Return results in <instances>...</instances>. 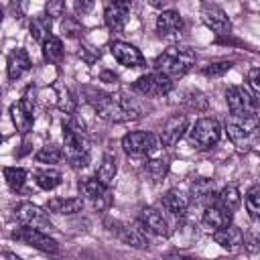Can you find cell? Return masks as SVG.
Segmentation results:
<instances>
[{
  "instance_id": "33",
  "label": "cell",
  "mask_w": 260,
  "mask_h": 260,
  "mask_svg": "<svg viewBox=\"0 0 260 260\" xmlns=\"http://www.w3.org/2000/svg\"><path fill=\"white\" fill-rule=\"evenodd\" d=\"M63 150L57 146V144H45L37 154H35V160L37 162H43V165H55L63 158Z\"/></svg>"
},
{
  "instance_id": "7",
  "label": "cell",
  "mask_w": 260,
  "mask_h": 260,
  "mask_svg": "<svg viewBox=\"0 0 260 260\" xmlns=\"http://www.w3.org/2000/svg\"><path fill=\"white\" fill-rule=\"evenodd\" d=\"M225 104L234 116H258V100L250 87L232 85L225 91Z\"/></svg>"
},
{
  "instance_id": "8",
  "label": "cell",
  "mask_w": 260,
  "mask_h": 260,
  "mask_svg": "<svg viewBox=\"0 0 260 260\" xmlns=\"http://www.w3.org/2000/svg\"><path fill=\"white\" fill-rule=\"evenodd\" d=\"M173 85H175L173 79H169L167 75H162L158 71H150L146 75H140L132 83V89L146 98H162L173 91Z\"/></svg>"
},
{
  "instance_id": "24",
  "label": "cell",
  "mask_w": 260,
  "mask_h": 260,
  "mask_svg": "<svg viewBox=\"0 0 260 260\" xmlns=\"http://www.w3.org/2000/svg\"><path fill=\"white\" fill-rule=\"evenodd\" d=\"M6 69H8V77L10 79H18L24 71L30 69V57L24 49H14L10 55H8V61H6Z\"/></svg>"
},
{
  "instance_id": "41",
  "label": "cell",
  "mask_w": 260,
  "mask_h": 260,
  "mask_svg": "<svg viewBox=\"0 0 260 260\" xmlns=\"http://www.w3.org/2000/svg\"><path fill=\"white\" fill-rule=\"evenodd\" d=\"M63 10H65V4H63V2H51V4H47V14H49L51 18H53V16H61Z\"/></svg>"
},
{
  "instance_id": "25",
  "label": "cell",
  "mask_w": 260,
  "mask_h": 260,
  "mask_svg": "<svg viewBox=\"0 0 260 260\" xmlns=\"http://www.w3.org/2000/svg\"><path fill=\"white\" fill-rule=\"evenodd\" d=\"M10 118L20 134H28L32 128V112H28L20 102H14L10 106Z\"/></svg>"
},
{
  "instance_id": "44",
  "label": "cell",
  "mask_w": 260,
  "mask_h": 260,
  "mask_svg": "<svg viewBox=\"0 0 260 260\" xmlns=\"http://www.w3.org/2000/svg\"><path fill=\"white\" fill-rule=\"evenodd\" d=\"M165 260H197V258H191V256H183V254H169Z\"/></svg>"
},
{
  "instance_id": "1",
  "label": "cell",
  "mask_w": 260,
  "mask_h": 260,
  "mask_svg": "<svg viewBox=\"0 0 260 260\" xmlns=\"http://www.w3.org/2000/svg\"><path fill=\"white\" fill-rule=\"evenodd\" d=\"M85 100L91 104V108L95 110V114L102 120L108 122H130V120H138L140 118V106L134 98H128L124 93H106V91H98V89H89L85 87Z\"/></svg>"
},
{
  "instance_id": "9",
  "label": "cell",
  "mask_w": 260,
  "mask_h": 260,
  "mask_svg": "<svg viewBox=\"0 0 260 260\" xmlns=\"http://www.w3.org/2000/svg\"><path fill=\"white\" fill-rule=\"evenodd\" d=\"M77 189H79V197L83 201H87L89 205H93L95 209L104 211L112 205V195H110V189L106 185H102L95 177H85L77 183Z\"/></svg>"
},
{
  "instance_id": "2",
  "label": "cell",
  "mask_w": 260,
  "mask_h": 260,
  "mask_svg": "<svg viewBox=\"0 0 260 260\" xmlns=\"http://www.w3.org/2000/svg\"><path fill=\"white\" fill-rule=\"evenodd\" d=\"M63 154L71 169H83L89 162V138L75 114L63 122Z\"/></svg>"
},
{
  "instance_id": "43",
  "label": "cell",
  "mask_w": 260,
  "mask_h": 260,
  "mask_svg": "<svg viewBox=\"0 0 260 260\" xmlns=\"http://www.w3.org/2000/svg\"><path fill=\"white\" fill-rule=\"evenodd\" d=\"M100 79H102V81H106V83H116L118 75H116V73H110V71H102Z\"/></svg>"
},
{
  "instance_id": "35",
  "label": "cell",
  "mask_w": 260,
  "mask_h": 260,
  "mask_svg": "<svg viewBox=\"0 0 260 260\" xmlns=\"http://www.w3.org/2000/svg\"><path fill=\"white\" fill-rule=\"evenodd\" d=\"M232 61H215V63H209L203 67V75L205 77H221L223 73H228L232 69Z\"/></svg>"
},
{
  "instance_id": "6",
  "label": "cell",
  "mask_w": 260,
  "mask_h": 260,
  "mask_svg": "<svg viewBox=\"0 0 260 260\" xmlns=\"http://www.w3.org/2000/svg\"><path fill=\"white\" fill-rule=\"evenodd\" d=\"M221 138V126L213 118H199L189 130V144L197 150H211Z\"/></svg>"
},
{
  "instance_id": "21",
  "label": "cell",
  "mask_w": 260,
  "mask_h": 260,
  "mask_svg": "<svg viewBox=\"0 0 260 260\" xmlns=\"http://www.w3.org/2000/svg\"><path fill=\"white\" fill-rule=\"evenodd\" d=\"M213 240H215V244H219L228 252H240L244 248V232L234 223L223 228V230L213 232Z\"/></svg>"
},
{
  "instance_id": "19",
  "label": "cell",
  "mask_w": 260,
  "mask_h": 260,
  "mask_svg": "<svg viewBox=\"0 0 260 260\" xmlns=\"http://www.w3.org/2000/svg\"><path fill=\"white\" fill-rule=\"evenodd\" d=\"M191 201L201 205L203 209L217 203V193H215V185L211 179L207 177H197L191 183Z\"/></svg>"
},
{
  "instance_id": "39",
  "label": "cell",
  "mask_w": 260,
  "mask_h": 260,
  "mask_svg": "<svg viewBox=\"0 0 260 260\" xmlns=\"http://www.w3.org/2000/svg\"><path fill=\"white\" fill-rule=\"evenodd\" d=\"M187 102H189V106L195 108V110H205V108H207V98H205L203 93H199V91H191L189 98H187Z\"/></svg>"
},
{
  "instance_id": "28",
  "label": "cell",
  "mask_w": 260,
  "mask_h": 260,
  "mask_svg": "<svg viewBox=\"0 0 260 260\" xmlns=\"http://www.w3.org/2000/svg\"><path fill=\"white\" fill-rule=\"evenodd\" d=\"M51 24H53V18H51L49 14H43V16L32 18V20H30V26H28L30 37L43 45L49 37H53V35H51Z\"/></svg>"
},
{
  "instance_id": "32",
  "label": "cell",
  "mask_w": 260,
  "mask_h": 260,
  "mask_svg": "<svg viewBox=\"0 0 260 260\" xmlns=\"http://www.w3.org/2000/svg\"><path fill=\"white\" fill-rule=\"evenodd\" d=\"M26 177H28V173L22 167H6L4 169V179L12 191H20L26 183Z\"/></svg>"
},
{
  "instance_id": "13",
  "label": "cell",
  "mask_w": 260,
  "mask_h": 260,
  "mask_svg": "<svg viewBox=\"0 0 260 260\" xmlns=\"http://www.w3.org/2000/svg\"><path fill=\"white\" fill-rule=\"evenodd\" d=\"M110 53H112V57H114L120 65H124V67H128V69H136V67H144V65H146L144 55H142L134 45H130V43L114 41V43L110 45Z\"/></svg>"
},
{
  "instance_id": "20",
  "label": "cell",
  "mask_w": 260,
  "mask_h": 260,
  "mask_svg": "<svg viewBox=\"0 0 260 260\" xmlns=\"http://www.w3.org/2000/svg\"><path fill=\"white\" fill-rule=\"evenodd\" d=\"M189 197L183 193V191H177V189H171L162 195L160 199V207L165 209L167 215L175 217V219H183L187 215V209H189Z\"/></svg>"
},
{
  "instance_id": "29",
  "label": "cell",
  "mask_w": 260,
  "mask_h": 260,
  "mask_svg": "<svg viewBox=\"0 0 260 260\" xmlns=\"http://www.w3.org/2000/svg\"><path fill=\"white\" fill-rule=\"evenodd\" d=\"M217 203L221 205V207H225L228 211H236L238 207H240V203H242V193H240V189L236 187V185H225L219 193H217Z\"/></svg>"
},
{
  "instance_id": "10",
  "label": "cell",
  "mask_w": 260,
  "mask_h": 260,
  "mask_svg": "<svg viewBox=\"0 0 260 260\" xmlns=\"http://www.w3.org/2000/svg\"><path fill=\"white\" fill-rule=\"evenodd\" d=\"M12 240L16 242H22L26 246H32L41 252H47V254H57L59 252V244L55 238H51L47 232L43 230H37V228H28V225H22V228H16L12 232Z\"/></svg>"
},
{
  "instance_id": "5",
  "label": "cell",
  "mask_w": 260,
  "mask_h": 260,
  "mask_svg": "<svg viewBox=\"0 0 260 260\" xmlns=\"http://www.w3.org/2000/svg\"><path fill=\"white\" fill-rule=\"evenodd\" d=\"M122 148H124V152L128 156H134V158H150V156H154L162 148V142L152 132L136 130V132L124 134Z\"/></svg>"
},
{
  "instance_id": "26",
  "label": "cell",
  "mask_w": 260,
  "mask_h": 260,
  "mask_svg": "<svg viewBox=\"0 0 260 260\" xmlns=\"http://www.w3.org/2000/svg\"><path fill=\"white\" fill-rule=\"evenodd\" d=\"M116 173H118L116 158L112 154H104V158H102V162H100V167L95 171V179L110 189L112 183H114V179H116Z\"/></svg>"
},
{
  "instance_id": "36",
  "label": "cell",
  "mask_w": 260,
  "mask_h": 260,
  "mask_svg": "<svg viewBox=\"0 0 260 260\" xmlns=\"http://www.w3.org/2000/svg\"><path fill=\"white\" fill-rule=\"evenodd\" d=\"M244 250L250 254L260 252V230H252V232L244 234Z\"/></svg>"
},
{
  "instance_id": "42",
  "label": "cell",
  "mask_w": 260,
  "mask_h": 260,
  "mask_svg": "<svg viewBox=\"0 0 260 260\" xmlns=\"http://www.w3.org/2000/svg\"><path fill=\"white\" fill-rule=\"evenodd\" d=\"M91 6H93L91 2H75V12L83 16L87 10H91Z\"/></svg>"
},
{
  "instance_id": "11",
  "label": "cell",
  "mask_w": 260,
  "mask_h": 260,
  "mask_svg": "<svg viewBox=\"0 0 260 260\" xmlns=\"http://www.w3.org/2000/svg\"><path fill=\"white\" fill-rule=\"evenodd\" d=\"M183 16L179 14V10H173V8H167V10H160L158 16H156V35L169 43H177L183 35Z\"/></svg>"
},
{
  "instance_id": "38",
  "label": "cell",
  "mask_w": 260,
  "mask_h": 260,
  "mask_svg": "<svg viewBox=\"0 0 260 260\" xmlns=\"http://www.w3.org/2000/svg\"><path fill=\"white\" fill-rule=\"evenodd\" d=\"M248 87L252 89L256 100H260V67L250 69V73H248Z\"/></svg>"
},
{
  "instance_id": "3",
  "label": "cell",
  "mask_w": 260,
  "mask_h": 260,
  "mask_svg": "<svg viewBox=\"0 0 260 260\" xmlns=\"http://www.w3.org/2000/svg\"><path fill=\"white\" fill-rule=\"evenodd\" d=\"M197 61V55L193 49L189 47H181V45H173L169 49H165L156 59H154V71L167 75L169 79H179L183 75H187L193 65Z\"/></svg>"
},
{
  "instance_id": "15",
  "label": "cell",
  "mask_w": 260,
  "mask_h": 260,
  "mask_svg": "<svg viewBox=\"0 0 260 260\" xmlns=\"http://www.w3.org/2000/svg\"><path fill=\"white\" fill-rule=\"evenodd\" d=\"M201 20L207 28H211L215 35H228L232 30V22L228 18V14L217 6V4H209L205 2L201 6Z\"/></svg>"
},
{
  "instance_id": "40",
  "label": "cell",
  "mask_w": 260,
  "mask_h": 260,
  "mask_svg": "<svg viewBox=\"0 0 260 260\" xmlns=\"http://www.w3.org/2000/svg\"><path fill=\"white\" fill-rule=\"evenodd\" d=\"M18 102H20L28 112H32V110H35V89H32V87H28V89L24 91V95H22Z\"/></svg>"
},
{
  "instance_id": "30",
  "label": "cell",
  "mask_w": 260,
  "mask_h": 260,
  "mask_svg": "<svg viewBox=\"0 0 260 260\" xmlns=\"http://www.w3.org/2000/svg\"><path fill=\"white\" fill-rule=\"evenodd\" d=\"M43 57L49 63H55V65L61 63V59H63V43H61L59 37L53 35L43 43Z\"/></svg>"
},
{
  "instance_id": "14",
  "label": "cell",
  "mask_w": 260,
  "mask_h": 260,
  "mask_svg": "<svg viewBox=\"0 0 260 260\" xmlns=\"http://www.w3.org/2000/svg\"><path fill=\"white\" fill-rule=\"evenodd\" d=\"M130 8L132 4L130 2H106L104 4V20H106V26L112 30V32H122L126 22H128V16H130Z\"/></svg>"
},
{
  "instance_id": "17",
  "label": "cell",
  "mask_w": 260,
  "mask_h": 260,
  "mask_svg": "<svg viewBox=\"0 0 260 260\" xmlns=\"http://www.w3.org/2000/svg\"><path fill=\"white\" fill-rule=\"evenodd\" d=\"M140 223L144 225L146 232H150V234H154V236L167 238V236L171 234L167 215H165L160 209H156V207H142V209H140Z\"/></svg>"
},
{
  "instance_id": "27",
  "label": "cell",
  "mask_w": 260,
  "mask_h": 260,
  "mask_svg": "<svg viewBox=\"0 0 260 260\" xmlns=\"http://www.w3.org/2000/svg\"><path fill=\"white\" fill-rule=\"evenodd\" d=\"M61 181H63V175L53 167H45V169L35 171V183L45 191H51V189L59 187Z\"/></svg>"
},
{
  "instance_id": "4",
  "label": "cell",
  "mask_w": 260,
  "mask_h": 260,
  "mask_svg": "<svg viewBox=\"0 0 260 260\" xmlns=\"http://www.w3.org/2000/svg\"><path fill=\"white\" fill-rule=\"evenodd\" d=\"M225 132L230 142L240 148L248 150L256 138L260 136V118L258 116H234L230 114L225 120Z\"/></svg>"
},
{
  "instance_id": "12",
  "label": "cell",
  "mask_w": 260,
  "mask_h": 260,
  "mask_svg": "<svg viewBox=\"0 0 260 260\" xmlns=\"http://www.w3.org/2000/svg\"><path fill=\"white\" fill-rule=\"evenodd\" d=\"M14 217H16V221H18L20 225L37 228V230H43V232H47V230L53 228V225H51V219H49V215H47V211L41 209V207L35 205V203H28V201L18 203V205L14 207Z\"/></svg>"
},
{
  "instance_id": "31",
  "label": "cell",
  "mask_w": 260,
  "mask_h": 260,
  "mask_svg": "<svg viewBox=\"0 0 260 260\" xmlns=\"http://www.w3.org/2000/svg\"><path fill=\"white\" fill-rule=\"evenodd\" d=\"M244 203H246V211L252 217V221L260 223V185H254L248 189Z\"/></svg>"
},
{
  "instance_id": "16",
  "label": "cell",
  "mask_w": 260,
  "mask_h": 260,
  "mask_svg": "<svg viewBox=\"0 0 260 260\" xmlns=\"http://www.w3.org/2000/svg\"><path fill=\"white\" fill-rule=\"evenodd\" d=\"M189 130V118L185 116V114H177V116H171L167 122H165V126H162V130H160V134H158V138H160V142H162V146H175L183 136H185V132Z\"/></svg>"
},
{
  "instance_id": "22",
  "label": "cell",
  "mask_w": 260,
  "mask_h": 260,
  "mask_svg": "<svg viewBox=\"0 0 260 260\" xmlns=\"http://www.w3.org/2000/svg\"><path fill=\"white\" fill-rule=\"evenodd\" d=\"M118 236L124 244L132 246V248H148V238H146V230L142 223H122V228L118 230Z\"/></svg>"
},
{
  "instance_id": "23",
  "label": "cell",
  "mask_w": 260,
  "mask_h": 260,
  "mask_svg": "<svg viewBox=\"0 0 260 260\" xmlns=\"http://www.w3.org/2000/svg\"><path fill=\"white\" fill-rule=\"evenodd\" d=\"M83 199L81 197H53L47 201V211L59 213V215H73L83 209Z\"/></svg>"
},
{
  "instance_id": "18",
  "label": "cell",
  "mask_w": 260,
  "mask_h": 260,
  "mask_svg": "<svg viewBox=\"0 0 260 260\" xmlns=\"http://www.w3.org/2000/svg\"><path fill=\"white\" fill-rule=\"evenodd\" d=\"M232 219H234V213L228 211L225 207H221L219 203H213V205L205 207L203 215H201V223L209 232H217V230H223V228L232 225Z\"/></svg>"
},
{
  "instance_id": "37",
  "label": "cell",
  "mask_w": 260,
  "mask_h": 260,
  "mask_svg": "<svg viewBox=\"0 0 260 260\" xmlns=\"http://www.w3.org/2000/svg\"><path fill=\"white\" fill-rule=\"evenodd\" d=\"M75 106H77V102H75V98L71 95V91H69V89H63V91L59 93V108H61L65 114L73 116V114H75Z\"/></svg>"
},
{
  "instance_id": "34",
  "label": "cell",
  "mask_w": 260,
  "mask_h": 260,
  "mask_svg": "<svg viewBox=\"0 0 260 260\" xmlns=\"http://www.w3.org/2000/svg\"><path fill=\"white\" fill-rule=\"evenodd\" d=\"M146 171L154 181H160L167 173H169V162L167 158H158V156H150L146 160Z\"/></svg>"
}]
</instances>
